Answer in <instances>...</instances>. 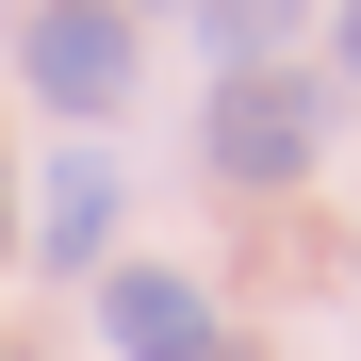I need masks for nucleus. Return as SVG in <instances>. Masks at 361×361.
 I'll list each match as a JSON object with an SVG mask.
<instances>
[{"label":"nucleus","instance_id":"423d86ee","mask_svg":"<svg viewBox=\"0 0 361 361\" xmlns=\"http://www.w3.org/2000/svg\"><path fill=\"white\" fill-rule=\"evenodd\" d=\"M329 66H345V82H361V0H329Z\"/></svg>","mask_w":361,"mask_h":361},{"label":"nucleus","instance_id":"0eeeda50","mask_svg":"<svg viewBox=\"0 0 361 361\" xmlns=\"http://www.w3.org/2000/svg\"><path fill=\"white\" fill-rule=\"evenodd\" d=\"M148 17H197V0H148Z\"/></svg>","mask_w":361,"mask_h":361},{"label":"nucleus","instance_id":"7ed1b4c3","mask_svg":"<svg viewBox=\"0 0 361 361\" xmlns=\"http://www.w3.org/2000/svg\"><path fill=\"white\" fill-rule=\"evenodd\" d=\"M99 345H115V361H214L197 263H115V279H99Z\"/></svg>","mask_w":361,"mask_h":361},{"label":"nucleus","instance_id":"f03ea898","mask_svg":"<svg viewBox=\"0 0 361 361\" xmlns=\"http://www.w3.org/2000/svg\"><path fill=\"white\" fill-rule=\"evenodd\" d=\"M17 66H33V99L49 115H99L132 99V0H33V33H17Z\"/></svg>","mask_w":361,"mask_h":361},{"label":"nucleus","instance_id":"20e7f679","mask_svg":"<svg viewBox=\"0 0 361 361\" xmlns=\"http://www.w3.org/2000/svg\"><path fill=\"white\" fill-rule=\"evenodd\" d=\"M33 230H49V263H99V247H115V164H66Z\"/></svg>","mask_w":361,"mask_h":361},{"label":"nucleus","instance_id":"f257e3e1","mask_svg":"<svg viewBox=\"0 0 361 361\" xmlns=\"http://www.w3.org/2000/svg\"><path fill=\"white\" fill-rule=\"evenodd\" d=\"M312 148H329V66H295V49L214 66V99H197V164H214V180L279 197V180H312Z\"/></svg>","mask_w":361,"mask_h":361},{"label":"nucleus","instance_id":"39448f33","mask_svg":"<svg viewBox=\"0 0 361 361\" xmlns=\"http://www.w3.org/2000/svg\"><path fill=\"white\" fill-rule=\"evenodd\" d=\"M197 33H214V49H230V66H263V49H279V33H295V0H197Z\"/></svg>","mask_w":361,"mask_h":361}]
</instances>
